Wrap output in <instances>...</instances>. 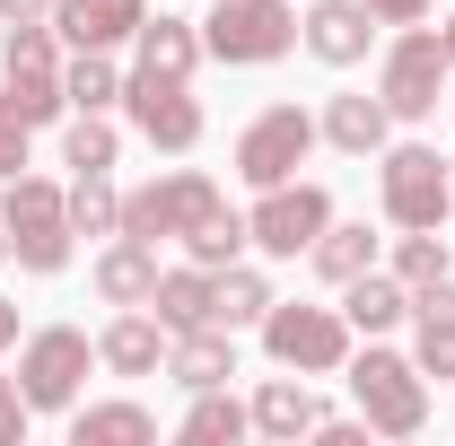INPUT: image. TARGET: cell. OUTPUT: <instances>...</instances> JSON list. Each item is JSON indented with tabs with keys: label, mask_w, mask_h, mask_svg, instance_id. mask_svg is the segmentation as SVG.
<instances>
[{
	"label": "cell",
	"mask_w": 455,
	"mask_h": 446,
	"mask_svg": "<svg viewBox=\"0 0 455 446\" xmlns=\"http://www.w3.org/2000/svg\"><path fill=\"white\" fill-rule=\"evenodd\" d=\"M350 402H359V420H368L377 438H420V429H429V377H420V359L386 350L377 333L350 359Z\"/></svg>",
	"instance_id": "1"
},
{
	"label": "cell",
	"mask_w": 455,
	"mask_h": 446,
	"mask_svg": "<svg viewBox=\"0 0 455 446\" xmlns=\"http://www.w3.org/2000/svg\"><path fill=\"white\" fill-rule=\"evenodd\" d=\"M0 227H9V254H18V272H61L70 263V193H61L53 175H9L0 184Z\"/></svg>",
	"instance_id": "2"
},
{
	"label": "cell",
	"mask_w": 455,
	"mask_h": 446,
	"mask_svg": "<svg viewBox=\"0 0 455 446\" xmlns=\"http://www.w3.org/2000/svg\"><path fill=\"white\" fill-rule=\"evenodd\" d=\"M298 44V0H211V27H202V53L228 70H254V61H281Z\"/></svg>",
	"instance_id": "3"
},
{
	"label": "cell",
	"mask_w": 455,
	"mask_h": 446,
	"mask_svg": "<svg viewBox=\"0 0 455 446\" xmlns=\"http://www.w3.org/2000/svg\"><path fill=\"white\" fill-rule=\"evenodd\" d=\"M447 88H455L447 44H438L429 27H403L395 44H386V70H377V97H386V114H395V123H429V114L447 106Z\"/></svg>",
	"instance_id": "4"
},
{
	"label": "cell",
	"mask_w": 455,
	"mask_h": 446,
	"mask_svg": "<svg viewBox=\"0 0 455 446\" xmlns=\"http://www.w3.org/2000/svg\"><path fill=\"white\" fill-rule=\"evenodd\" d=\"M220 211V184L202 167H175V175H158V184H140V193H123V227L114 236H140V245H158V236H193V227Z\"/></svg>",
	"instance_id": "5"
},
{
	"label": "cell",
	"mask_w": 455,
	"mask_h": 446,
	"mask_svg": "<svg viewBox=\"0 0 455 446\" xmlns=\"http://www.w3.org/2000/svg\"><path fill=\"white\" fill-rule=\"evenodd\" d=\"M263 350H272V368L333 377V368H350V315H341V307H281V298H272Z\"/></svg>",
	"instance_id": "6"
},
{
	"label": "cell",
	"mask_w": 455,
	"mask_h": 446,
	"mask_svg": "<svg viewBox=\"0 0 455 446\" xmlns=\"http://www.w3.org/2000/svg\"><path fill=\"white\" fill-rule=\"evenodd\" d=\"M88 368H97V341L79 333V324L27 333V350H18V394H27V411H70L79 386H88Z\"/></svg>",
	"instance_id": "7"
},
{
	"label": "cell",
	"mask_w": 455,
	"mask_h": 446,
	"mask_svg": "<svg viewBox=\"0 0 455 446\" xmlns=\"http://www.w3.org/2000/svg\"><path fill=\"white\" fill-rule=\"evenodd\" d=\"M377 202L395 227H438L455 211V184H447V158L429 140H395L386 167H377Z\"/></svg>",
	"instance_id": "8"
},
{
	"label": "cell",
	"mask_w": 455,
	"mask_h": 446,
	"mask_svg": "<svg viewBox=\"0 0 455 446\" xmlns=\"http://www.w3.org/2000/svg\"><path fill=\"white\" fill-rule=\"evenodd\" d=\"M315 140H324V131H315L307 106H263L245 131H236V175H245L254 193H263V184H289V175L315 158Z\"/></svg>",
	"instance_id": "9"
},
{
	"label": "cell",
	"mask_w": 455,
	"mask_h": 446,
	"mask_svg": "<svg viewBox=\"0 0 455 446\" xmlns=\"http://www.w3.org/2000/svg\"><path fill=\"white\" fill-rule=\"evenodd\" d=\"M324 227H333V193H324V184H298V175H289V184H263V202L245 211V236H254L263 254H281V263H298Z\"/></svg>",
	"instance_id": "10"
},
{
	"label": "cell",
	"mask_w": 455,
	"mask_h": 446,
	"mask_svg": "<svg viewBox=\"0 0 455 446\" xmlns=\"http://www.w3.org/2000/svg\"><path fill=\"white\" fill-rule=\"evenodd\" d=\"M123 106H132V123H140V140H149V149H167V158H193V149H202V106H193V79L132 70V79H123Z\"/></svg>",
	"instance_id": "11"
},
{
	"label": "cell",
	"mask_w": 455,
	"mask_h": 446,
	"mask_svg": "<svg viewBox=\"0 0 455 446\" xmlns=\"http://www.w3.org/2000/svg\"><path fill=\"white\" fill-rule=\"evenodd\" d=\"M298 44L315 61H333V70H350V61H368V44H377V9L368 0H315L298 18Z\"/></svg>",
	"instance_id": "12"
},
{
	"label": "cell",
	"mask_w": 455,
	"mask_h": 446,
	"mask_svg": "<svg viewBox=\"0 0 455 446\" xmlns=\"http://www.w3.org/2000/svg\"><path fill=\"white\" fill-rule=\"evenodd\" d=\"M140 0H53V36L70 53H114V44H132L140 36Z\"/></svg>",
	"instance_id": "13"
},
{
	"label": "cell",
	"mask_w": 455,
	"mask_h": 446,
	"mask_svg": "<svg viewBox=\"0 0 455 446\" xmlns=\"http://www.w3.org/2000/svg\"><path fill=\"white\" fill-rule=\"evenodd\" d=\"M167 377L184 394H211L236 377V341H228V324H193V333H167Z\"/></svg>",
	"instance_id": "14"
},
{
	"label": "cell",
	"mask_w": 455,
	"mask_h": 446,
	"mask_svg": "<svg viewBox=\"0 0 455 446\" xmlns=\"http://www.w3.org/2000/svg\"><path fill=\"white\" fill-rule=\"evenodd\" d=\"M315 131L333 140L341 158H377V149H386V131H395V114H386V97H359V88H341V97H324Z\"/></svg>",
	"instance_id": "15"
},
{
	"label": "cell",
	"mask_w": 455,
	"mask_h": 446,
	"mask_svg": "<svg viewBox=\"0 0 455 446\" xmlns=\"http://www.w3.org/2000/svg\"><path fill=\"white\" fill-rule=\"evenodd\" d=\"M97 368H114V377H158L167 368V324L140 315V307H123L106 333H97Z\"/></svg>",
	"instance_id": "16"
},
{
	"label": "cell",
	"mask_w": 455,
	"mask_h": 446,
	"mask_svg": "<svg viewBox=\"0 0 455 446\" xmlns=\"http://www.w3.org/2000/svg\"><path fill=\"white\" fill-rule=\"evenodd\" d=\"M149 307H158V324H167V333H193V324H220V272H211V263H184V272H158Z\"/></svg>",
	"instance_id": "17"
},
{
	"label": "cell",
	"mask_w": 455,
	"mask_h": 446,
	"mask_svg": "<svg viewBox=\"0 0 455 446\" xmlns=\"http://www.w3.org/2000/svg\"><path fill=\"white\" fill-rule=\"evenodd\" d=\"M411 333H420V377H455V280H429V289H411Z\"/></svg>",
	"instance_id": "18"
},
{
	"label": "cell",
	"mask_w": 455,
	"mask_h": 446,
	"mask_svg": "<svg viewBox=\"0 0 455 446\" xmlns=\"http://www.w3.org/2000/svg\"><path fill=\"white\" fill-rule=\"evenodd\" d=\"M315 420H324V402L307 394V377H298V368H289V377H263V386H254V429H263V438L298 446V438H315Z\"/></svg>",
	"instance_id": "19"
},
{
	"label": "cell",
	"mask_w": 455,
	"mask_h": 446,
	"mask_svg": "<svg viewBox=\"0 0 455 446\" xmlns=\"http://www.w3.org/2000/svg\"><path fill=\"white\" fill-rule=\"evenodd\" d=\"M97 298L106 307H149V289H158V245H140V236H106V254H97Z\"/></svg>",
	"instance_id": "20"
},
{
	"label": "cell",
	"mask_w": 455,
	"mask_h": 446,
	"mask_svg": "<svg viewBox=\"0 0 455 446\" xmlns=\"http://www.w3.org/2000/svg\"><path fill=\"white\" fill-rule=\"evenodd\" d=\"M341 315H350V333H395L411 315V289L395 272H359V280H341Z\"/></svg>",
	"instance_id": "21"
},
{
	"label": "cell",
	"mask_w": 455,
	"mask_h": 446,
	"mask_svg": "<svg viewBox=\"0 0 455 446\" xmlns=\"http://www.w3.org/2000/svg\"><path fill=\"white\" fill-rule=\"evenodd\" d=\"M132 44H140V70H158V79H193V70H202V36H193L175 9L140 18V36H132Z\"/></svg>",
	"instance_id": "22"
},
{
	"label": "cell",
	"mask_w": 455,
	"mask_h": 446,
	"mask_svg": "<svg viewBox=\"0 0 455 446\" xmlns=\"http://www.w3.org/2000/svg\"><path fill=\"white\" fill-rule=\"evenodd\" d=\"M70 438L79 446H158V420L140 411V402H70Z\"/></svg>",
	"instance_id": "23"
},
{
	"label": "cell",
	"mask_w": 455,
	"mask_h": 446,
	"mask_svg": "<svg viewBox=\"0 0 455 446\" xmlns=\"http://www.w3.org/2000/svg\"><path fill=\"white\" fill-rule=\"evenodd\" d=\"M307 263H315V280H333V289H341V280L377 272V236H368L359 219H333L315 245H307Z\"/></svg>",
	"instance_id": "24"
},
{
	"label": "cell",
	"mask_w": 455,
	"mask_h": 446,
	"mask_svg": "<svg viewBox=\"0 0 455 446\" xmlns=\"http://www.w3.org/2000/svg\"><path fill=\"white\" fill-rule=\"evenodd\" d=\"M245 429H254V402H236L228 386L193 394V411H184V446H236Z\"/></svg>",
	"instance_id": "25"
},
{
	"label": "cell",
	"mask_w": 455,
	"mask_h": 446,
	"mask_svg": "<svg viewBox=\"0 0 455 446\" xmlns=\"http://www.w3.org/2000/svg\"><path fill=\"white\" fill-rule=\"evenodd\" d=\"M114 158H123V140H114L106 114H70L61 123V167L70 175H114Z\"/></svg>",
	"instance_id": "26"
},
{
	"label": "cell",
	"mask_w": 455,
	"mask_h": 446,
	"mask_svg": "<svg viewBox=\"0 0 455 446\" xmlns=\"http://www.w3.org/2000/svg\"><path fill=\"white\" fill-rule=\"evenodd\" d=\"M61 97H70V114H106V106H123V70L106 53H70L61 61Z\"/></svg>",
	"instance_id": "27"
},
{
	"label": "cell",
	"mask_w": 455,
	"mask_h": 446,
	"mask_svg": "<svg viewBox=\"0 0 455 446\" xmlns=\"http://www.w3.org/2000/svg\"><path fill=\"white\" fill-rule=\"evenodd\" d=\"M263 315H272V280L254 263H228L220 272V324L236 333V324H263Z\"/></svg>",
	"instance_id": "28"
},
{
	"label": "cell",
	"mask_w": 455,
	"mask_h": 446,
	"mask_svg": "<svg viewBox=\"0 0 455 446\" xmlns=\"http://www.w3.org/2000/svg\"><path fill=\"white\" fill-rule=\"evenodd\" d=\"M70 227H79V236H114V227H123L114 175H70Z\"/></svg>",
	"instance_id": "29"
},
{
	"label": "cell",
	"mask_w": 455,
	"mask_h": 446,
	"mask_svg": "<svg viewBox=\"0 0 455 446\" xmlns=\"http://www.w3.org/2000/svg\"><path fill=\"white\" fill-rule=\"evenodd\" d=\"M245 245H254V236H245V211H228V202H220L202 227H193V236H184V254H193V263H211V272H228Z\"/></svg>",
	"instance_id": "30"
},
{
	"label": "cell",
	"mask_w": 455,
	"mask_h": 446,
	"mask_svg": "<svg viewBox=\"0 0 455 446\" xmlns=\"http://www.w3.org/2000/svg\"><path fill=\"white\" fill-rule=\"evenodd\" d=\"M0 97L27 114V123H61V114H70V97H61V70H9V79H0Z\"/></svg>",
	"instance_id": "31"
},
{
	"label": "cell",
	"mask_w": 455,
	"mask_h": 446,
	"mask_svg": "<svg viewBox=\"0 0 455 446\" xmlns=\"http://www.w3.org/2000/svg\"><path fill=\"white\" fill-rule=\"evenodd\" d=\"M395 280H403V289L447 280V245H438V227H403V236H395Z\"/></svg>",
	"instance_id": "32"
},
{
	"label": "cell",
	"mask_w": 455,
	"mask_h": 446,
	"mask_svg": "<svg viewBox=\"0 0 455 446\" xmlns=\"http://www.w3.org/2000/svg\"><path fill=\"white\" fill-rule=\"evenodd\" d=\"M27 140H36V123L0 97V184H9V175H27Z\"/></svg>",
	"instance_id": "33"
},
{
	"label": "cell",
	"mask_w": 455,
	"mask_h": 446,
	"mask_svg": "<svg viewBox=\"0 0 455 446\" xmlns=\"http://www.w3.org/2000/svg\"><path fill=\"white\" fill-rule=\"evenodd\" d=\"M27 394H18V377H0V446H27Z\"/></svg>",
	"instance_id": "34"
},
{
	"label": "cell",
	"mask_w": 455,
	"mask_h": 446,
	"mask_svg": "<svg viewBox=\"0 0 455 446\" xmlns=\"http://www.w3.org/2000/svg\"><path fill=\"white\" fill-rule=\"evenodd\" d=\"M368 9H377V27H420L438 0H368Z\"/></svg>",
	"instance_id": "35"
},
{
	"label": "cell",
	"mask_w": 455,
	"mask_h": 446,
	"mask_svg": "<svg viewBox=\"0 0 455 446\" xmlns=\"http://www.w3.org/2000/svg\"><path fill=\"white\" fill-rule=\"evenodd\" d=\"M27 18H53V0H0V27H27Z\"/></svg>",
	"instance_id": "36"
},
{
	"label": "cell",
	"mask_w": 455,
	"mask_h": 446,
	"mask_svg": "<svg viewBox=\"0 0 455 446\" xmlns=\"http://www.w3.org/2000/svg\"><path fill=\"white\" fill-rule=\"evenodd\" d=\"M9 341H18V307L0 298V350H9Z\"/></svg>",
	"instance_id": "37"
},
{
	"label": "cell",
	"mask_w": 455,
	"mask_h": 446,
	"mask_svg": "<svg viewBox=\"0 0 455 446\" xmlns=\"http://www.w3.org/2000/svg\"><path fill=\"white\" fill-rule=\"evenodd\" d=\"M438 44H447V61H455V18H447V27H438Z\"/></svg>",
	"instance_id": "38"
},
{
	"label": "cell",
	"mask_w": 455,
	"mask_h": 446,
	"mask_svg": "<svg viewBox=\"0 0 455 446\" xmlns=\"http://www.w3.org/2000/svg\"><path fill=\"white\" fill-rule=\"evenodd\" d=\"M0 263H9V227H0Z\"/></svg>",
	"instance_id": "39"
},
{
	"label": "cell",
	"mask_w": 455,
	"mask_h": 446,
	"mask_svg": "<svg viewBox=\"0 0 455 446\" xmlns=\"http://www.w3.org/2000/svg\"><path fill=\"white\" fill-rule=\"evenodd\" d=\"M447 184H455V158H447Z\"/></svg>",
	"instance_id": "40"
},
{
	"label": "cell",
	"mask_w": 455,
	"mask_h": 446,
	"mask_svg": "<svg viewBox=\"0 0 455 446\" xmlns=\"http://www.w3.org/2000/svg\"><path fill=\"white\" fill-rule=\"evenodd\" d=\"M447 106H455V88H447Z\"/></svg>",
	"instance_id": "41"
}]
</instances>
